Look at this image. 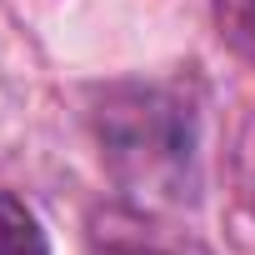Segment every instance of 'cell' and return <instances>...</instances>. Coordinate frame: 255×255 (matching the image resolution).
<instances>
[{"mask_svg":"<svg viewBox=\"0 0 255 255\" xmlns=\"http://www.w3.org/2000/svg\"><path fill=\"white\" fill-rule=\"evenodd\" d=\"M95 135L130 205L165 210L195 200V110L170 85L100 90Z\"/></svg>","mask_w":255,"mask_h":255,"instance_id":"1","label":"cell"},{"mask_svg":"<svg viewBox=\"0 0 255 255\" xmlns=\"http://www.w3.org/2000/svg\"><path fill=\"white\" fill-rule=\"evenodd\" d=\"M85 250L90 255H215L195 235L175 230L160 210L145 205H100L85 220Z\"/></svg>","mask_w":255,"mask_h":255,"instance_id":"2","label":"cell"},{"mask_svg":"<svg viewBox=\"0 0 255 255\" xmlns=\"http://www.w3.org/2000/svg\"><path fill=\"white\" fill-rule=\"evenodd\" d=\"M0 255H50V240L35 210L10 190H0Z\"/></svg>","mask_w":255,"mask_h":255,"instance_id":"3","label":"cell"},{"mask_svg":"<svg viewBox=\"0 0 255 255\" xmlns=\"http://www.w3.org/2000/svg\"><path fill=\"white\" fill-rule=\"evenodd\" d=\"M215 30L235 55L255 65V0H215Z\"/></svg>","mask_w":255,"mask_h":255,"instance_id":"4","label":"cell"}]
</instances>
